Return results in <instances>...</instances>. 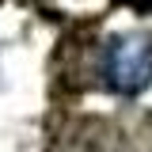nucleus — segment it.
<instances>
[{
    "label": "nucleus",
    "instance_id": "f257e3e1",
    "mask_svg": "<svg viewBox=\"0 0 152 152\" xmlns=\"http://www.w3.org/2000/svg\"><path fill=\"white\" fill-rule=\"evenodd\" d=\"M107 84L122 95H137L152 84V42L148 38H118L107 46Z\"/></svg>",
    "mask_w": 152,
    "mask_h": 152
}]
</instances>
